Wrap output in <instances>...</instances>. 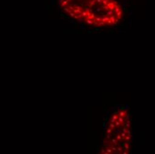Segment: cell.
Wrapping results in <instances>:
<instances>
[{
  "mask_svg": "<svg viewBox=\"0 0 155 154\" xmlns=\"http://www.w3.org/2000/svg\"><path fill=\"white\" fill-rule=\"evenodd\" d=\"M71 19L93 29H109L120 24L124 9L119 0H58Z\"/></svg>",
  "mask_w": 155,
  "mask_h": 154,
  "instance_id": "cell-1",
  "label": "cell"
},
{
  "mask_svg": "<svg viewBox=\"0 0 155 154\" xmlns=\"http://www.w3.org/2000/svg\"><path fill=\"white\" fill-rule=\"evenodd\" d=\"M131 142L132 130L129 111L126 107L115 109L110 115L105 126L100 152L129 153Z\"/></svg>",
  "mask_w": 155,
  "mask_h": 154,
  "instance_id": "cell-2",
  "label": "cell"
}]
</instances>
